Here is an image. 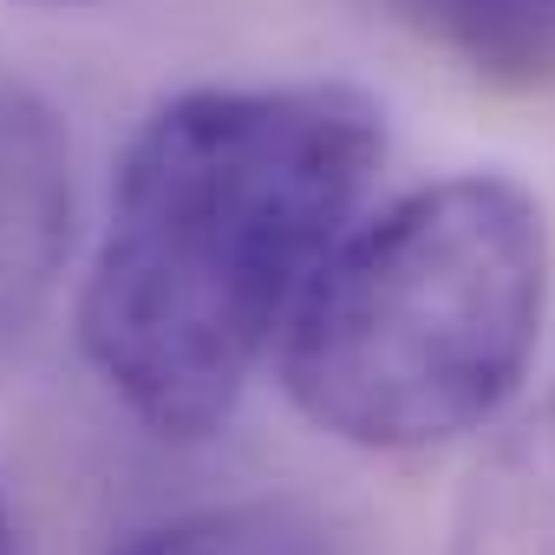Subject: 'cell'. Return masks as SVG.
I'll list each match as a JSON object with an SVG mask.
<instances>
[{
  "mask_svg": "<svg viewBox=\"0 0 555 555\" xmlns=\"http://www.w3.org/2000/svg\"><path fill=\"white\" fill-rule=\"evenodd\" d=\"M21 548V535H14V509H8V496H0V555H14Z\"/></svg>",
  "mask_w": 555,
  "mask_h": 555,
  "instance_id": "cell-7",
  "label": "cell"
},
{
  "mask_svg": "<svg viewBox=\"0 0 555 555\" xmlns=\"http://www.w3.org/2000/svg\"><path fill=\"white\" fill-rule=\"evenodd\" d=\"M386 8L483 86L522 92L555 79V0H386Z\"/></svg>",
  "mask_w": 555,
  "mask_h": 555,
  "instance_id": "cell-5",
  "label": "cell"
},
{
  "mask_svg": "<svg viewBox=\"0 0 555 555\" xmlns=\"http://www.w3.org/2000/svg\"><path fill=\"white\" fill-rule=\"evenodd\" d=\"M386 118L340 79L164 99L118 177L79 295V347L157 438L216 431L353 229Z\"/></svg>",
  "mask_w": 555,
  "mask_h": 555,
  "instance_id": "cell-1",
  "label": "cell"
},
{
  "mask_svg": "<svg viewBox=\"0 0 555 555\" xmlns=\"http://www.w3.org/2000/svg\"><path fill=\"white\" fill-rule=\"evenodd\" d=\"M40 8H99V0H40Z\"/></svg>",
  "mask_w": 555,
  "mask_h": 555,
  "instance_id": "cell-8",
  "label": "cell"
},
{
  "mask_svg": "<svg viewBox=\"0 0 555 555\" xmlns=\"http://www.w3.org/2000/svg\"><path fill=\"white\" fill-rule=\"evenodd\" d=\"M451 555H555V392L477 464Z\"/></svg>",
  "mask_w": 555,
  "mask_h": 555,
  "instance_id": "cell-4",
  "label": "cell"
},
{
  "mask_svg": "<svg viewBox=\"0 0 555 555\" xmlns=\"http://www.w3.org/2000/svg\"><path fill=\"white\" fill-rule=\"evenodd\" d=\"M548 268V216L516 177L425 183L334 242L282 334V386L340 444H451L516 399Z\"/></svg>",
  "mask_w": 555,
  "mask_h": 555,
  "instance_id": "cell-2",
  "label": "cell"
},
{
  "mask_svg": "<svg viewBox=\"0 0 555 555\" xmlns=\"http://www.w3.org/2000/svg\"><path fill=\"white\" fill-rule=\"evenodd\" d=\"M73 255V138L60 105L0 73V347H14L53 301Z\"/></svg>",
  "mask_w": 555,
  "mask_h": 555,
  "instance_id": "cell-3",
  "label": "cell"
},
{
  "mask_svg": "<svg viewBox=\"0 0 555 555\" xmlns=\"http://www.w3.org/2000/svg\"><path fill=\"white\" fill-rule=\"evenodd\" d=\"M118 555H334V542L288 503H216L138 529Z\"/></svg>",
  "mask_w": 555,
  "mask_h": 555,
  "instance_id": "cell-6",
  "label": "cell"
}]
</instances>
